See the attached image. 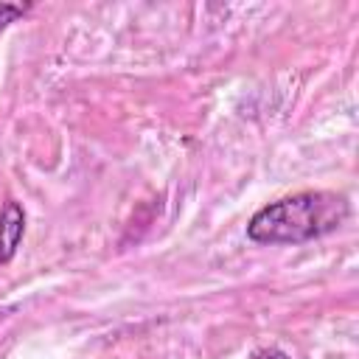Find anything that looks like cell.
I'll list each match as a JSON object with an SVG mask.
<instances>
[{
    "label": "cell",
    "instance_id": "cell-1",
    "mask_svg": "<svg viewBox=\"0 0 359 359\" xmlns=\"http://www.w3.org/2000/svg\"><path fill=\"white\" fill-rule=\"evenodd\" d=\"M348 219V199L328 191H303L264 205L247 224L258 244H303L337 230Z\"/></svg>",
    "mask_w": 359,
    "mask_h": 359
},
{
    "label": "cell",
    "instance_id": "cell-2",
    "mask_svg": "<svg viewBox=\"0 0 359 359\" xmlns=\"http://www.w3.org/2000/svg\"><path fill=\"white\" fill-rule=\"evenodd\" d=\"M25 233V210L20 202H6L0 208V264H8Z\"/></svg>",
    "mask_w": 359,
    "mask_h": 359
},
{
    "label": "cell",
    "instance_id": "cell-3",
    "mask_svg": "<svg viewBox=\"0 0 359 359\" xmlns=\"http://www.w3.org/2000/svg\"><path fill=\"white\" fill-rule=\"evenodd\" d=\"M28 8H31L28 3H0V31L6 25H11L17 17H22Z\"/></svg>",
    "mask_w": 359,
    "mask_h": 359
}]
</instances>
